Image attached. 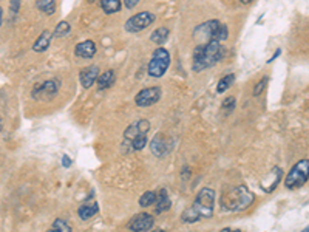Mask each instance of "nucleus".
I'll use <instances>...</instances> for the list:
<instances>
[{"mask_svg": "<svg viewBox=\"0 0 309 232\" xmlns=\"http://www.w3.org/2000/svg\"><path fill=\"white\" fill-rule=\"evenodd\" d=\"M153 223H154V218L152 215L147 212H142V214L134 215L132 218V222L128 223V229L133 232H147L153 228Z\"/></svg>", "mask_w": 309, "mask_h": 232, "instance_id": "obj_10", "label": "nucleus"}, {"mask_svg": "<svg viewBox=\"0 0 309 232\" xmlns=\"http://www.w3.org/2000/svg\"><path fill=\"white\" fill-rule=\"evenodd\" d=\"M168 34H170V31H168L167 28L161 26V28H158V30H154V31L152 32V36H150V39H152V42H154V44H158V45H162V44H164V42L167 40Z\"/></svg>", "mask_w": 309, "mask_h": 232, "instance_id": "obj_20", "label": "nucleus"}, {"mask_svg": "<svg viewBox=\"0 0 309 232\" xmlns=\"http://www.w3.org/2000/svg\"><path fill=\"white\" fill-rule=\"evenodd\" d=\"M62 164H64V168H70V164H72V160L68 158L66 155H64V158H62Z\"/></svg>", "mask_w": 309, "mask_h": 232, "instance_id": "obj_33", "label": "nucleus"}, {"mask_svg": "<svg viewBox=\"0 0 309 232\" xmlns=\"http://www.w3.org/2000/svg\"><path fill=\"white\" fill-rule=\"evenodd\" d=\"M214 208H215V192L210 188H204L196 195L194 204L182 212L181 220L184 223H196L202 218H210L214 215Z\"/></svg>", "mask_w": 309, "mask_h": 232, "instance_id": "obj_1", "label": "nucleus"}, {"mask_svg": "<svg viewBox=\"0 0 309 232\" xmlns=\"http://www.w3.org/2000/svg\"><path fill=\"white\" fill-rule=\"evenodd\" d=\"M224 54V48L218 40H209L204 45H198L194 52V70L201 72L215 65Z\"/></svg>", "mask_w": 309, "mask_h": 232, "instance_id": "obj_2", "label": "nucleus"}, {"mask_svg": "<svg viewBox=\"0 0 309 232\" xmlns=\"http://www.w3.org/2000/svg\"><path fill=\"white\" fill-rule=\"evenodd\" d=\"M266 86H268V78H263L258 84H256L255 87H254V96H258V94H262V92L266 88Z\"/></svg>", "mask_w": 309, "mask_h": 232, "instance_id": "obj_29", "label": "nucleus"}, {"mask_svg": "<svg viewBox=\"0 0 309 232\" xmlns=\"http://www.w3.org/2000/svg\"><path fill=\"white\" fill-rule=\"evenodd\" d=\"M114 79H116V76H114V72H112V70H107L106 73H102V74L98 76V79H96V82H98V90L102 92V90L112 87V86L114 84Z\"/></svg>", "mask_w": 309, "mask_h": 232, "instance_id": "obj_17", "label": "nucleus"}, {"mask_svg": "<svg viewBox=\"0 0 309 232\" xmlns=\"http://www.w3.org/2000/svg\"><path fill=\"white\" fill-rule=\"evenodd\" d=\"M234 80H235V74H228V76H224L222 79H220L218 86H216V93H224V92H228L229 87H232Z\"/></svg>", "mask_w": 309, "mask_h": 232, "instance_id": "obj_22", "label": "nucleus"}, {"mask_svg": "<svg viewBox=\"0 0 309 232\" xmlns=\"http://www.w3.org/2000/svg\"><path fill=\"white\" fill-rule=\"evenodd\" d=\"M154 208H156V214H162L170 209V198L167 195L166 189H161L160 195H156V202H154Z\"/></svg>", "mask_w": 309, "mask_h": 232, "instance_id": "obj_18", "label": "nucleus"}, {"mask_svg": "<svg viewBox=\"0 0 309 232\" xmlns=\"http://www.w3.org/2000/svg\"><path fill=\"white\" fill-rule=\"evenodd\" d=\"M221 232H242L240 229H230V228H226V229H222Z\"/></svg>", "mask_w": 309, "mask_h": 232, "instance_id": "obj_34", "label": "nucleus"}, {"mask_svg": "<svg viewBox=\"0 0 309 232\" xmlns=\"http://www.w3.org/2000/svg\"><path fill=\"white\" fill-rule=\"evenodd\" d=\"M70 24L68 22H60L58 26H56V31H54V38H64V36H66L68 32H70Z\"/></svg>", "mask_w": 309, "mask_h": 232, "instance_id": "obj_26", "label": "nucleus"}, {"mask_svg": "<svg viewBox=\"0 0 309 232\" xmlns=\"http://www.w3.org/2000/svg\"><path fill=\"white\" fill-rule=\"evenodd\" d=\"M138 2H140V0H124V5H126L128 10H132V8H134L136 5H138Z\"/></svg>", "mask_w": 309, "mask_h": 232, "instance_id": "obj_32", "label": "nucleus"}, {"mask_svg": "<svg viewBox=\"0 0 309 232\" xmlns=\"http://www.w3.org/2000/svg\"><path fill=\"white\" fill-rule=\"evenodd\" d=\"M38 8L45 14H53L56 11V0H38Z\"/></svg>", "mask_w": 309, "mask_h": 232, "instance_id": "obj_23", "label": "nucleus"}, {"mask_svg": "<svg viewBox=\"0 0 309 232\" xmlns=\"http://www.w3.org/2000/svg\"><path fill=\"white\" fill-rule=\"evenodd\" d=\"M2 127H4V124H2V120H0V132H2Z\"/></svg>", "mask_w": 309, "mask_h": 232, "instance_id": "obj_37", "label": "nucleus"}, {"mask_svg": "<svg viewBox=\"0 0 309 232\" xmlns=\"http://www.w3.org/2000/svg\"><path fill=\"white\" fill-rule=\"evenodd\" d=\"M74 53H76V56H79V58L92 59V58L96 54V45H94L93 40H84V42H80V44L76 45Z\"/></svg>", "mask_w": 309, "mask_h": 232, "instance_id": "obj_15", "label": "nucleus"}, {"mask_svg": "<svg viewBox=\"0 0 309 232\" xmlns=\"http://www.w3.org/2000/svg\"><path fill=\"white\" fill-rule=\"evenodd\" d=\"M2 20H4V11L0 8V25H2Z\"/></svg>", "mask_w": 309, "mask_h": 232, "instance_id": "obj_35", "label": "nucleus"}, {"mask_svg": "<svg viewBox=\"0 0 309 232\" xmlns=\"http://www.w3.org/2000/svg\"><path fill=\"white\" fill-rule=\"evenodd\" d=\"M148 130H150V122H148L147 120H142V121H138V122L132 124V126L126 130L124 138L128 141V140H133L134 136H138V135H147Z\"/></svg>", "mask_w": 309, "mask_h": 232, "instance_id": "obj_13", "label": "nucleus"}, {"mask_svg": "<svg viewBox=\"0 0 309 232\" xmlns=\"http://www.w3.org/2000/svg\"><path fill=\"white\" fill-rule=\"evenodd\" d=\"M154 19L156 18H154V14H152V12H147V11L138 12V14L132 16V18L126 22V30L128 32H138V31L150 26L154 22Z\"/></svg>", "mask_w": 309, "mask_h": 232, "instance_id": "obj_7", "label": "nucleus"}, {"mask_svg": "<svg viewBox=\"0 0 309 232\" xmlns=\"http://www.w3.org/2000/svg\"><path fill=\"white\" fill-rule=\"evenodd\" d=\"M252 2V0H242V4H244V5H249Z\"/></svg>", "mask_w": 309, "mask_h": 232, "instance_id": "obj_36", "label": "nucleus"}, {"mask_svg": "<svg viewBox=\"0 0 309 232\" xmlns=\"http://www.w3.org/2000/svg\"><path fill=\"white\" fill-rule=\"evenodd\" d=\"M235 107V98H228V99H224V102H222V108H224V110H232Z\"/></svg>", "mask_w": 309, "mask_h": 232, "instance_id": "obj_30", "label": "nucleus"}, {"mask_svg": "<svg viewBox=\"0 0 309 232\" xmlns=\"http://www.w3.org/2000/svg\"><path fill=\"white\" fill-rule=\"evenodd\" d=\"M98 76H99V67H96V65H92V67H87L85 70L80 72L79 80H80V84H82L84 88H90L96 82Z\"/></svg>", "mask_w": 309, "mask_h": 232, "instance_id": "obj_14", "label": "nucleus"}, {"mask_svg": "<svg viewBox=\"0 0 309 232\" xmlns=\"http://www.w3.org/2000/svg\"><path fill=\"white\" fill-rule=\"evenodd\" d=\"M255 200L254 194L246 186H234L230 189H226L221 195V206L226 210L238 212L248 209Z\"/></svg>", "mask_w": 309, "mask_h": 232, "instance_id": "obj_3", "label": "nucleus"}, {"mask_svg": "<svg viewBox=\"0 0 309 232\" xmlns=\"http://www.w3.org/2000/svg\"><path fill=\"white\" fill-rule=\"evenodd\" d=\"M51 228H53V229H56L58 232H72V228L70 226H68L64 220H56L54 223H53V226H51Z\"/></svg>", "mask_w": 309, "mask_h": 232, "instance_id": "obj_27", "label": "nucleus"}, {"mask_svg": "<svg viewBox=\"0 0 309 232\" xmlns=\"http://www.w3.org/2000/svg\"><path fill=\"white\" fill-rule=\"evenodd\" d=\"M130 146H132V150H142V148L147 146V135H138L134 136L133 140H130Z\"/></svg>", "mask_w": 309, "mask_h": 232, "instance_id": "obj_24", "label": "nucleus"}, {"mask_svg": "<svg viewBox=\"0 0 309 232\" xmlns=\"http://www.w3.org/2000/svg\"><path fill=\"white\" fill-rule=\"evenodd\" d=\"M98 210H99L98 203L88 200V202H85V203L79 208L78 212H79V217H80L82 220H88V218L94 217V215L98 214Z\"/></svg>", "mask_w": 309, "mask_h": 232, "instance_id": "obj_16", "label": "nucleus"}, {"mask_svg": "<svg viewBox=\"0 0 309 232\" xmlns=\"http://www.w3.org/2000/svg\"><path fill=\"white\" fill-rule=\"evenodd\" d=\"M102 10L107 14H114L121 10V0H102Z\"/></svg>", "mask_w": 309, "mask_h": 232, "instance_id": "obj_21", "label": "nucleus"}, {"mask_svg": "<svg viewBox=\"0 0 309 232\" xmlns=\"http://www.w3.org/2000/svg\"><path fill=\"white\" fill-rule=\"evenodd\" d=\"M19 8H20V0H11V11H12V14L19 12Z\"/></svg>", "mask_w": 309, "mask_h": 232, "instance_id": "obj_31", "label": "nucleus"}, {"mask_svg": "<svg viewBox=\"0 0 309 232\" xmlns=\"http://www.w3.org/2000/svg\"><path fill=\"white\" fill-rule=\"evenodd\" d=\"M168 64H170L168 52L164 48H158L156 52L153 53V59L148 64V74L152 78H161L167 72Z\"/></svg>", "mask_w": 309, "mask_h": 232, "instance_id": "obj_5", "label": "nucleus"}, {"mask_svg": "<svg viewBox=\"0 0 309 232\" xmlns=\"http://www.w3.org/2000/svg\"><path fill=\"white\" fill-rule=\"evenodd\" d=\"M280 180H282V169L274 168L270 170V174L264 178V181H262V189L264 192H268V194L274 192V190H276V188L278 186Z\"/></svg>", "mask_w": 309, "mask_h": 232, "instance_id": "obj_12", "label": "nucleus"}, {"mask_svg": "<svg viewBox=\"0 0 309 232\" xmlns=\"http://www.w3.org/2000/svg\"><path fill=\"white\" fill-rule=\"evenodd\" d=\"M228 36H229V31H228L226 25H220V28H218V31H216V38H215V40H218V42H224V40L228 39Z\"/></svg>", "mask_w": 309, "mask_h": 232, "instance_id": "obj_28", "label": "nucleus"}, {"mask_svg": "<svg viewBox=\"0 0 309 232\" xmlns=\"http://www.w3.org/2000/svg\"><path fill=\"white\" fill-rule=\"evenodd\" d=\"M161 98V88L160 87H150L141 90L138 94L134 96V102L140 107H150L154 102H158Z\"/></svg>", "mask_w": 309, "mask_h": 232, "instance_id": "obj_9", "label": "nucleus"}, {"mask_svg": "<svg viewBox=\"0 0 309 232\" xmlns=\"http://www.w3.org/2000/svg\"><path fill=\"white\" fill-rule=\"evenodd\" d=\"M154 202H156V194L152 192V190L142 194V196L140 198V204L144 206V208H148V206L154 204Z\"/></svg>", "mask_w": 309, "mask_h": 232, "instance_id": "obj_25", "label": "nucleus"}, {"mask_svg": "<svg viewBox=\"0 0 309 232\" xmlns=\"http://www.w3.org/2000/svg\"><path fill=\"white\" fill-rule=\"evenodd\" d=\"M220 25L221 24L216 22V20H209V22L200 25L194 32V38L198 42V45H204V44H208L209 40H215L216 31H218Z\"/></svg>", "mask_w": 309, "mask_h": 232, "instance_id": "obj_6", "label": "nucleus"}, {"mask_svg": "<svg viewBox=\"0 0 309 232\" xmlns=\"http://www.w3.org/2000/svg\"><path fill=\"white\" fill-rule=\"evenodd\" d=\"M308 164L309 161L308 160H302L298 161L290 172L288 174L286 180H284V186L290 190L294 189H300L306 181H308Z\"/></svg>", "mask_w": 309, "mask_h": 232, "instance_id": "obj_4", "label": "nucleus"}, {"mask_svg": "<svg viewBox=\"0 0 309 232\" xmlns=\"http://www.w3.org/2000/svg\"><path fill=\"white\" fill-rule=\"evenodd\" d=\"M51 38H53V34H51L50 31H44L42 34L39 36V39L34 42L32 45V50L34 52H38V53H42L45 52V50L50 46V42H51Z\"/></svg>", "mask_w": 309, "mask_h": 232, "instance_id": "obj_19", "label": "nucleus"}, {"mask_svg": "<svg viewBox=\"0 0 309 232\" xmlns=\"http://www.w3.org/2000/svg\"><path fill=\"white\" fill-rule=\"evenodd\" d=\"M60 88V82L58 79H50V80H45V82H40L32 90V98L36 99H46V98H51L54 96Z\"/></svg>", "mask_w": 309, "mask_h": 232, "instance_id": "obj_8", "label": "nucleus"}, {"mask_svg": "<svg viewBox=\"0 0 309 232\" xmlns=\"http://www.w3.org/2000/svg\"><path fill=\"white\" fill-rule=\"evenodd\" d=\"M172 147H174V142L170 141V138H167L162 134H158L154 136L150 142V148H152V154L156 155V156H164L167 154H170Z\"/></svg>", "mask_w": 309, "mask_h": 232, "instance_id": "obj_11", "label": "nucleus"}]
</instances>
